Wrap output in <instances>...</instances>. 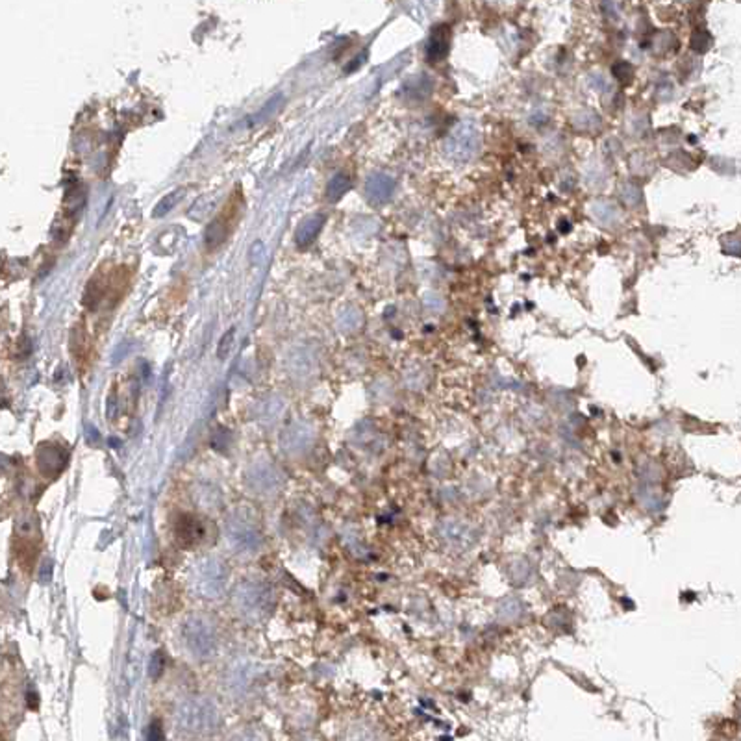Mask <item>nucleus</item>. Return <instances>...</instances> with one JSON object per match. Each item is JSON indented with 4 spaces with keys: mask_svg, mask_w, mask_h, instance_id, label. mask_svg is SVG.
Instances as JSON below:
<instances>
[{
    "mask_svg": "<svg viewBox=\"0 0 741 741\" xmlns=\"http://www.w3.org/2000/svg\"><path fill=\"white\" fill-rule=\"evenodd\" d=\"M177 729L191 738H206L215 734L221 727V716L213 700L206 697H188L175 711Z\"/></svg>",
    "mask_w": 741,
    "mask_h": 741,
    "instance_id": "1",
    "label": "nucleus"
},
{
    "mask_svg": "<svg viewBox=\"0 0 741 741\" xmlns=\"http://www.w3.org/2000/svg\"><path fill=\"white\" fill-rule=\"evenodd\" d=\"M228 547L239 556H254L263 547V532L256 516L247 508H236L225 521Z\"/></svg>",
    "mask_w": 741,
    "mask_h": 741,
    "instance_id": "2",
    "label": "nucleus"
},
{
    "mask_svg": "<svg viewBox=\"0 0 741 741\" xmlns=\"http://www.w3.org/2000/svg\"><path fill=\"white\" fill-rule=\"evenodd\" d=\"M274 606V593L263 580H245L234 591V608L241 619L256 623L265 619Z\"/></svg>",
    "mask_w": 741,
    "mask_h": 741,
    "instance_id": "3",
    "label": "nucleus"
},
{
    "mask_svg": "<svg viewBox=\"0 0 741 741\" xmlns=\"http://www.w3.org/2000/svg\"><path fill=\"white\" fill-rule=\"evenodd\" d=\"M182 643L195 660H212L219 649V632L212 621L193 615L182 625Z\"/></svg>",
    "mask_w": 741,
    "mask_h": 741,
    "instance_id": "4",
    "label": "nucleus"
},
{
    "mask_svg": "<svg viewBox=\"0 0 741 741\" xmlns=\"http://www.w3.org/2000/svg\"><path fill=\"white\" fill-rule=\"evenodd\" d=\"M228 571L217 558H202L191 569V586L202 599H219L225 591Z\"/></svg>",
    "mask_w": 741,
    "mask_h": 741,
    "instance_id": "5",
    "label": "nucleus"
},
{
    "mask_svg": "<svg viewBox=\"0 0 741 741\" xmlns=\"http://www.w3.org/2000/svg\"><path fill=\"white\" fill-rule=\"evenodd\" d=\"M247 484L260 497H274L284 486V474L273 462L260 460L247 471Z\"/></svg>",
    "mask_w": 741,
    "mask_h": 741,
    "instance_id": "6",
    "label": "nucleus"
},
{
    "mask_svg": "<svg viewBox=\"0 0 741 741\" xmlns=\"http://www.w3.org/2000/svg\"><path fill=\"white\" fill-rule=\"evenodd\" d=\"M480 146V134L478 130L473 128L471 124H460V128L456 130L452 137H450L449 151L450 156L454 159H458L460 164H465L471 158H474V154Z\"/></svg>",
    "mask_w": 741,
    "mask_h": 741,
    "instance_id": "7",
    "label": "nucleus"
},
{
    "mask_svg": "<svg viewBox=\"0 0 741 741\" xmlns=\"http://www.w3.org/2000/svg\"><path fill=\"white\" fill-rule=\"evenodd\" d=\"M67 450L60 445L45 443L37 450V467L39 473L47 478H54L67 465Z\"/></svg>",
    "mask_w": 741,
    "mask_h": 741,
    "instance_id": "8",
    "label": "nucleus"
},
{
    "mask_svg": "<svg viewBox=\"0 0 741 741\" xmlns=\"http://www.w3.org/2000/svg\"><path fill=\"white\" fill-rule=\"evenodd\" d=\"M175 535L182 547H197L206 538V527L197 516L182 513L175 524Z\"/></svg>",
    "mask_w": 741,
    "mask_h": 741,
    "instance_id": "9",
    "label": "nucleus"
},
{
    "mask_svg": "<svg viewBox=\"0 0 741 741\" xmlns=\"http://www.w3.org/2000/svg\"><path fill=\"white\" fill-rule=\"evenodd\" d=\"M450 32L449 26L439 25L436 26L430 34L428 45H426V58L428 61H441L449 52Z\"/></svg>",
    "mask_w": 741,
    "mask_h": 741,
    "instance_id": "10",
    "label": "nucleus"
},
{
    "mask_svg": "<svg viewBox=\"0 0 741 741\" xmlns=\"http://www.w3.org/2000/svg\"><path fill=\"white\" fill-rule=\"evenodd\" d=\"M327 223V215L322 213H316L308 219H304L300 225H298L297 232H295V241L300 249L308 247L316 241V237L319 236V232L322 230V225Z\"/></svg>",
    "mask_w": 741,
    "mask_h": 741,
    "instance_id": "11",
    "label": "nucleus"
},
{
    "mask_svg": "<svg viewBox=\"0 0 741 741\" xmlns=\"http://www.w3.org/2000/svg\"><path fill=\"white\" fill-rule=\"evenodd\" d=\"M232 219H234L232 213H221L219 217H215V219L208 225L206 234H204V236H206L208 249H215V247H219V245L225 241L228 232H230Z\"/></svg>",
    "mask_w": 741,
    "mask_h": 741,
    "instance_id": "12",
    "label": "nucleus"
},
{
    "mask_svg": "<svg viewBox=\"0 0 741 741\" xmlns=\"http://www.w3.org/2000/svg\"><path fill=\"white\" fill-rule=\"evenodd\" d=\"M282 447L286 452H293V454H298L306 450V447L311 443V434L308 430H302V428H293V430H287L286 436L282 438Z\"/></svg>",
    "mask_w": 741,
    "mask_h": 741,
    "instance_id": "13",
    "label": "nucleus"
},
{
    "mask_svg": "<svg viewBox=\"0 0 741 741\" xmlns=\"http://www.w3.org/2000/svg\"><path fill=\"white\" fill-rule=\"evenodd\" d=\"M393 188H395V184L391 178L375 177L367 184V193L373 202H386L393 193Z\"/></svg>",
    "mask_w": 741,
    "mask_h": 741,
    "instance_id": "14",
    "label": "nucleus"
},
{
    "mask_svg": "<svg viewBox=\"0 0 741 741\" xmlns=\"http://www.w3.org/2000/svg\"><path fill=\"white\" fill-rule=\"evenodd\" d=\"M349 189H351V178L340 173L327 184V199L330 202H338Z\"/></svg>",
    "mask_w": 741,
    "mask_h": 741,
    "instance_id": "15",
    "label": "nucleus"
},
{
    "mask_svg": "<svg viewBox=\"0 0 741 741\" xmlns=\"http://www.w3.org/2000/svg\"><path fill=\"white\" fill-rule=\"evenodd\" d=\"M184 195H186L184 193V189H177V191H170L169 195H165L164 199L156 204L152 215H154V217H162V215H165V213H169L173 208L177 206L178 202L182 201Z\"/></svg>",
    "mask_w": 741,
    "mask_h": 741,
    "instance_id": "16",
    "label": "nucleus"
},
{
    "mask_svg": "<svg viewBox=\"0 0 741 741\" xmlns=\"http://www.w3.org/2000/svg\"><path fill=\"white\" fill-rule=\"evenodd\" d=\"M165 669V656L162 650H156L151 656V662H148V674L152 678H158L159 674L164 673Z\"/></svg>",
    "mask_w": 741,
    "mask_h": 741,
    "instance_id": "17",
    "label": "nucleus"
},
{
    "mask_svg": "<svg viewBox=\"0 0 741 741\" xmlns=\"http://www.w3.org/2000/svg\"><path fill=\"white\" fill-rule=\"evenodd\" d=\"M234 335H236V329H230L221 338V343L219 346H217V356H219L221 360H225L226 356H228V353H230L232 345H234Z\"/></svg>",
    "mask_w": 741,
    "mask_h": 741,
    "instance_id": "18",
    "label": "nucleus"
},
{
    "mask_svg": "<svg viewBox=\"0 0 741 741\" xmlns=\"http://www.w3.org/2000/svg\"><path fill=\"white\" fill-rule=\"evenodd\" d=\"M614 76L617 80H621L623 84H626V82H630L632 78V67H630V63H626V61H621V63H615L614 65Z\"/></svg>",
    "mask_w": 741,
    "mask_h": 741,
    "instance_id": "19",
    "label": "nucleus"
},
{
    "mask_svg": "<svg viewBox=\"0 0 741 741\" xmlns=\"http://www.w3.org/2000/svg\"><path fill=\"white\" fill-rule=\"evenodd\" d=\"M146 741H165L164 727H162L159 721H152L151 723L148 732H146Z\"/></svg>",
    "mask_w": 741,
    "mask_h": 741,
    "instance_id": "20",
    "label": "nucleus"
},
{
    "mask_svg": "<svg viewBox=\"0 0 741 741\" xmlns=\"http://www.w3.org/2000/svg\"><path fill=\"white\" fill-rule=\"evenodd\" d=\"M625 191H628V195H623V197H625V202H628L630 206H636V204L639 202V199H641V197H639V189L634 188L632 184H628V186L625 188Z\"/></svg>",
    "mask_w": 741,
    "mask_h": 741,
    "instance_id": "21",
    "label": "nucleus"
},
{
    "mask_svg": "<svg viewBox=\"0 0 741 741\" xmlns=\"http://www.w3.org/2000/svg\"><path fill=\"white\" fill-rule=\"evenodd\" d=\"M228 741H261V738L258 734H254V732H250V730H243V732H239V734H234Z\"/></svg>",
    "mask_w": 741,
    "mask_h": 741,
    "instance_id": "22",
    "label": "nucleus"
}]
</instances>
